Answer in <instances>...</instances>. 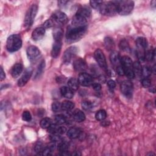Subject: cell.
<instances>
[{
    "label": "cell",
    "mask_w": 156,
    "mask_h": 156,
    "mask_svg": "<svg viewBox=\"0 0 156 156\" xmlns=\"http://www.w3.org/2000/svg\"><path fill=\"white\" fill-rule=\"evenodd\" d=\"M87 30V26L76 27L72 25L67 28L66 32V39L68 43H74L79 41L83 37Z\"/></svg>",
    "instance_id": "1"
},
{
    "label": "cell",
    "mask_w": 156,
    "mask_h": 156,
    "mask_svg": "<svg viewBox=\"0 0 156 156\" xmlns=\"http://www.w3.org/2000/svg\"><path fill=\"white\" fill-rule=\"evenodd\" d=\"M21 46L22 40L20 34H12L8 37L6 42V48L10 53L18 51Z\"/></svg>",
    "instance_id": "2"
},
{
    "label": "cell",
    "mask_w": 156,
    "mask_h": 156,
    "mask_svg": "<svg viewBox=\"0 0 156 156\" xmlns=\"http://www.w3.org/2000/svg\"><path fill=\"white\" fill-rule=\"evenodd\" d=\"M117 9V13L121 15H127L132 11L134 2L132 1H114Z\"/></svg>",
    "instance_id": "3"
},
{
    "label": "cell",
    "mask_w": 156,
    "mask_h": 156,
    "mask_svg": "<svg viewBox=\"0 0 156 156\" xmlns=\"http://www.w3.org/2000/svg\"><path fill=\"white\" fill-rule=\"evenodd\" d=\"M136 46H137V54L138 58L140 61H144L146 48L148 46V40L145 37H140L136 40Z\"/></svg>",
    "instance_id": "4"
},
{
    "label": "cell",
    "mask_w": 156,
    "mask_h": 156,
    "mask_svg": "<svg viewBox=\"0 0 156 156\" xmlns=\"http://www.w3.org/2000/svg\"><path fill=\"white\" fill-rule=\"evenodd\" d=\"M38 12V6L37 4H32L28 9L24 18V26L26 28H30L32 25L34 19Z\"/></svg>",
    "instance_id": "5"
},
{
    "label": "cell",
    "mask_w": 156,
    "mask_h": 156,
    "mask_svg": "<svg viewBox=\"0 0 156 156\" xmlns=\"http://www.w3.org/2000/svg\"><path fill=\"white\" fill-rule=\"evenodd\" d=\"M101 14L104 15L113 16L117 13L116 6L114 1L104 3L99 8Z\"/></svg>",
    "instance_id": "6"
},
{
    "label": "cell",
    "mask_w": 156,
    "mask_h": 156,
    "mask_svg": "<svg viewBox=\"0 0 156 156\" xmlns=\"http://www.w3.org/2000/svg\"><path fill=\"white\" fill-rule=\"evenodd\" d=\"M94 57L96 61L98 63L99 66L103 70L107 71L108 67H107L106 57L102 51L100 49H97L94 53Z\"/></svg>",
    "instance_id": "7"
},
{
    "label": "cell",
    "mask_w": 156,
    "mask_h": 156,
    "mask_svg": "<svg viewBox=\"0 0 156 156\" xmlns=\"http://www.w3.org/2000/svg\"><path fill=\"white\" fill-rule=\"evenodd\" d=\"M26 53L31 62H35L41 55L40 51L35 46H30L27 48Z\"/></svg>",
    "instance_id": "8"
},
{
    "label": "cell",
    "mask_w": 156,
    "mask_h": 156,
    "mask_svg": "<svg viewBox=\"0 0 156 156\" xmlns=\"http://www.w3.org/2000/svg\"><path fill=\"white\" fill-rule=\"evenodd\" d=\"M121 92L127 98H131L133 93V84L128 80L123 81L121 84Z\"/></svg>",
    "instance_id": "9"
},
{
    "label": "cell",
    "mask_w": 156,
    "mask_h": 156,
    "mask_svg": "<svg viewBox=\"0 0 156 156\" xmlns=\"http://www.w3.org/2000/svg\"><path fill=\"white\" fill-rule=\"evenodd\" d=\"M78 82L84 87H89L93 84V79L90 74L85 73H81L78 77Z\"/></svg>",
    "instance_id": "10"
},
{
    "label": "cell",
    "mask_w": 156,
    "mask_h": 156,
    "mask_svg": "<svg viewBox=\"0 0 156 156\" xmlns=\"http://www.w3.org/2000/svg\"><path fill=\"white\" fill-rule=\"evenodd\" d=\"M77 52V48L71 46L65 51L63 56V62L64 63H69L73 58L75 56Z\"/></svg>",
    "instance_id": "11"
},
{
    "label": "cell",
    "mask_w": 156,
    "mask_h": 156,
    "mask_svg": "<svg viewBox=\"0 0 156 156\" xmlns=\"http://www.w3.org/2000/svg\"><path fill=\"white\" fill-rule=\"evenodd\" d=\"M33 73V70L32 68H28L26 69L24 71L23 74L21 76V77L20 78V79L18 81V85L19 87H23L28 83L30 78L31 77V76Z\"/></svg>",
    "instance_id": "12"
},
{
    "label": "cell",
    "mask_w": 156,
    "mask_h": 156,
    "mask_svg": "<svg viewBox=\"0 0 156 156\" xmlns=\"http://www.w3.org/2000/svg\"><path fill=\"white\" fill-rule=\"evenodd\" d=\"M51 18L54 20V21L61 24H66L68 20L67 15L60 11H57L54 12L53 15H52Z\"/></svg>",
    "instance_id": "13"
},
{
    "label": "cell",
    "mask_w": 156,
    "mask_h": 156,
    "mask_svg": "<svg viewBox=\"0 0 156 156\" xmlns=\"http://www.w3.org/2000/svg\"><path fill=\"white\" fill-rule=\"evenodd\" d=\"M87 20L86 18L76 14L72 19L71 25L76 27L87 26Z\"/></svg>",
    "instance_id": "14"
},
{
    "label": "cell",
    "mask_w": 156,
    "mask_h": 156,
    "mask_svg": "<svg viewBox=\"0 0 156 156\" xmlns=\"http://www.w3.org/2000/svg\"><path fill=\"white\" fill-rule=\"evenodd\" d=\"M73 67L75 70H76L77 71H80L82 73L84 71L86 70L87 68L85 61L83 59L80 57L77 58L74 60Z\"/></svg>",
    "instance_id": "15"
},
{
    "label": "cell",
    "mask_w": 156,
    "mask_h": 156,
    "mask_svg": "<svg viewBox=\"0 0 156 156\" xmlns=\"http://www.w3.org/2000/svg\"><path fill=\"white\" fill-rule=\"evenodd\" d=\"M48 132L51 134H57L62 135L64 134L67 132V129L65 127L59 126V124H52L49 128H48Z\"/></svg>",
    "instance_id": "16"
},
{
    "label": "cell",
    "mask_w": 156,
    "mask_h": 156,
    "mask_svg": "<svg viewBox=\"0 0 156 156\" xmlns=\"http://www.w3.org/2000/svg\"><path fill=\"white\" fill-rule=\"evenodd\" d=\"M62 40H54L51 50V56L53 58H56L60 54L62 49Z\"/></svg>",
    "instance_id": "17"
},
{
    "label": "cell",
    "mask_w": 156,
    "mask_h": 156,
    "mask_svg": "<svg viewBox=\"0 0 156 156\" xmlns=\"http://www.w3.org/2000/svg\"><path fill=\"white\" fill-rule=\"evenodd\" d=\"M45 34V29L43 27L36 28L32 33V38L35 41H38L43 38Z\"/></svg>",
    "instance_id": "18"
},
{
    "label": "cell",
    "mask_w": 156,
    "mask_h": 156,
    "mask_svg": "<svg viewBox=\"0 0 156 156\" xmlns=\"http://www.w3.org/2000/svg\"><path fill=\"white\" fill-rule=\"evenodd\" d=\"M23 70V67L21 63H17L15 64L11 69L10 73L12 76L14 78L18 77L22 73Z\"/></svg>",
    "instance_id": "19"
},
{
    "label": "cell",
    "mask_w": 156,
    "mask_h": 156,
    "mask_svg": "<svg viewBox=\"0 0 156 156\" xmlns=\"http://www.w3.org/2000/svg\"><path fill=\"white\" fill-rule=\"evenodd\" d=\"M73 118L77 122H82L85 120L84 113L79 109L75 110L73 113Z\"/></svg>",
    "instance_id": "20"
},
{
    "label": "cell",
    "mask_w": 156,
    "mask_h": 156,
    "mask_svg": "<svg viewBox=\"0 0 156 156\" xmlns=\"http://www.w3.org/2000/svg\"><path fill=\"white\" fill-rule=\"evenodd\" d=\"M120 56L119 53L118 52L116 51H112V53L110 55V60L111 63L114 65L115 66H119L120 65V63H121L120 62Z\"/></svg>",
    "instance_id": "21"
},
{
    "label": "cell",
    "mask_w": 156,
    "mask_h": 156,
    "mask_svg": "<svg viewBox=\"0 0 156 156\" xmlns=\"http://www.w3.org/2000/svg\"><path fill=\"white\" fill-rule=\"evenodd\" d=\"M61 95L67 99H71L74 96L73 91L68 87L63 86L60 88Z\"/></svg>",
    "instance_id": "22"
},
{
    "label": "cell",
    "mask_w": 156,
    "mask_h": 156,
    "mask_svg": "<svg viewBox=\"0 0 156 156\" xmlns=\"http://www.w3.org/2000/svg\"><path fill=\"white\" fill-rule=\"evenodd\" d=\"M76 14L81 15L88 20L91 16V10L87 7H82L78 9Z\"/></svg>",
    "instance_id": "23"
},
{
    "label": "cell",
    "mask_w": 156,
    "mask_h": 156,
    "mask_svg": "<svg viewBox=\"0 0 156 156\" xmlns=\"http://www.w3.org/2000/svg\"><path fill=\"white\" fill-rule=\"evenodd\" d=\"M120 62L122 65L123 68H130L132 67L133 62L132 59L127 56H124L120 58Z\"/></svg>",
    "instance_id": "24"
},
{
    "label": "cell",
    "mask_w": 156,
    "mask_h": 156,
    "mask_svg": "<svg viewBox=\"0 0 156 156\" xmlns=\"http://www.w3.org/2000/svg\"><path fill=\"white\" fill-rule=\"evenodd\" d=\"M81 131L79 129L75 127H72L70 129L67 131V136L71 139H76L80 137Z\"/></svg>",
    "instance_id": "25"
},
{
    "label": "cell",
    "mask_w": 156,
    "mask_h": 156,
    "mask_svg": "<svg viewBox=\"0 0 156 156\" xmlns=\"http://www.w3.org/2000/svg\"><path fill=\"white\" fill-rule=\"evenodd\" d=\"M63 36V31L61 28L57 27L53 31V37L54 40H62Z\"/></svg>",
    "instance_id": "26"
},
{
    "label": "cell",
    "mask_w": 156,
    "mask_h": 156,
    "mask_svg": "<svg viewBox=\"0 0 156 156\" xmlns=\"http://www.w3.org/2000/svg\"><path fill=\"white\" fill-rule=\"evenodd\" d=\"M61 107H62V110L68 112L74 108V104L71 101H65L61 104Z\"/></svg>",
    "instance_id": "27"
},
{
    "label": "cell",
    "mask_w": 156,
    "mask_h": 156,
    "mask_svg": "<svg viewBox=\"0 0 156 156\" xmlns=\"http://www.w3.org/2000/svg\"><path fill=\"white\" fill-rule=\"evenodd\" d=\"M45 67V60H43L40 62V63L39 64V65L37 67V71L35 72V76H34L35 79H37V78H39L40 77V76L42 74L43 72Z\"/></svg>",
    "instance_id": "28"
},
{
    "label": "cell",
    "mask_w": 156,
    "mask_h": 156,
    "mask_svg": "<svg viewBox=\"0 0 156 156\" xmlns=\"http://www.w3.org/2000/svg\"><path fill=\"white\" fill-rule=\"evenodd\" d=\"M79 82L75 78H70L68 81V87L70 88L73 91L77 90L78 89V88H79Z\"/></svg>",
    "instance_id": "29"
},
{
    "label": "cell",
    "mask_w": 156,
    "mask_h": 156,
    "mask_svg": "<svg viewBox=\"0 0 156 156\" xmlns=\"http://www.w3.org/2000/svg\"><path fill=\"white\" fill-rule=\"evenodd\" d=\"M155 49H149L146 50L145 55V59L148 61H152L155 57Z\"/></svg>",
    "instance_id": "30"
},
{
    "label": "cell",
    "mask_w": 156,
    "mask_h": 156,
    "mask_svg": "<svg viewBox=\"0 0 156 156\" xmlns=\"http://www.w3.org/2000/svg\"><path fill=\"white\" fill-rule=\"evenodd\" d=\"M104 46L107 50H112L114 48L115 44L113 39L110 37H106L104 39Z\"/></svg>",
    "instance_id": "31"
},
{
    "label": "cell",
    "mask_w": 156,
    "mask_h": 156,
    "mask_svg": "<svg viewBox=\"0 0 156 156\" xmlns=\"http://www.w3.org/2000/svg\"><path fill=\"white\" fill-rule=\"evenodd\" d=\"M132 67H133V70L135 73V74H137V76H141L142 67L139 62H135L134 63H133Z\"/></svg>",
    "instance_id": "32"
},
{
    "label": "cell",
    "mask_w": 156,
    "mask_h": 156,
    "mask_svg": "<svg viewBox=\"0 0 156 156\" xmlns=\"http://www.w3.org/2000/svg\"><path fill=\"white\" fill-rule=\"evenodd\" d=\"M106 116L107 113L104 110H98L95 115V118L98 121H103L106 118Z\"/></svg>",
    "instance_id": "33"
},
{
    "label": "cell",
    "mask_w": 156,
    "mask_h": 156,
    "mask_svg": "<svg viewBox=\"0 0 156 156\" xmlns=\"http://www.w3.org/2000/svg\"><path fill=\"white\" fill-rule=\"evenodd\" d=\"M57 149L61 154H62L63 152H68V145L65 142H60L58 145Z\"/></svg>",
    "instance_id": "34"
},
{
    "label": "cell",
    "mask_w": 156,
    "mask_h": 156,
    "mask_svg": "<svg viewBox=\"0 0 156 156\" xmlns=\"http://www.w3.org/2000/svg\"><path fill=\"white\" fill-rule=\"evenodd\" d=\"M152 73V68H151L148 66H144L142 67L141 70V75L145 77V78H147L149 76H151Z\"/></svg>",
    "instance_id": "35"
},
{
    "label": "cell",
    "mask_w": 156,
    "mask_h": 156,
    "mask_svg": "<svg viewBox=\"0 0 156 156\" xmlns=\"http://www.w3.org/2000/svg\"><path fill=\"white\" fill-rule=\"evenodd\" d=\"M40 126L43 129H48L52 124V121L50 118H45L42 119L40 121Z\"/></svg>",
    "instance_id": "36"
},
{
    "label": "cell",
    "mask_w": 156,
    "mask_h": 156,
    "mask_svg": "<svg viewBox=\"0 0 156 156\" xmlns=\"http://www.w3.org/2000/svg\"><path fill=\"white\" fill-rule=\"evenodd\" d=\"M55 121L57 124H63L67 122V118L63 115L60 114L55 116Z\"/></svg>",
    "instance_id": "37"
},
{
    "label": "cell",
    "mask_w": 156,
    "mask_h": 156,
    "mask_svg": "<svg viewBox=\"0 0 156 156\" xmlns=\"http://www.w3.org/2000/svg\"><path fill=\"white\" fill-rule=\"evenodd\" d=\"M124 75H126V77L129 78V79H134L135 76L134 70L132 68H125L124 69Z\"/></svg>",
    "instance_id": "38"
},
{
    "label": "cell",
    "mask_w": 156,
    "mask_h": 156,
    "mask_svg": "<svg viewBox=\"0 0 156 156\" xmlns=\"http://www.w3.org/2000/svg\"><path fill=\"white\" fill-rule=\"evenodd\" d=\"M82 107L85 110H90L93 108V104L89 101H84L82 102Z\"/></svg>",
    "instance_id": "39"
},
{
    "label": "cell",
    "mask_w": 156,
    "mask_h": 156,
    "mask_svg": "<svg viewBox=\"0 0 156 156\" xmlns=\"http://www.w3.org/2000/svg\"><path fill=\"white\" fill-rule=\"evenodd\" d=\"M120 48L124 51H129L130 50V47L128 42L126 40H123L120 43Z\"/></svg>",
    "instance_id": "40"
},
{
    "label": "cell",
    "mask_w": 156,
    "mask_h": 156,
    "mask_svg": "<svg viewBox=\"0 0 156 156\" xmlns=\"http://www.w3.org/2000/svg\"><path fill=\"white\" fill-rule=\"evenodd\" d=\"M22 119L25 121H30L32 119V116L29 111H24L22 115Z\"/></svg>",
    "instance_id": "41"
},
{
    "label": "cell",
    "mask_w": 156,
    "mask_h": 156,
    "mask_svg": "<svg viewBox=\"0 0 156 156\" xmlns=\"http://www.w3.org/2000/svg\"><path fill=\"white\" fill-rule=\"evenodd\" d=\"M51 107H52V110H53V111L54 112H57L62 109L61 104L59 102H53V104H52Z\"/></svg>",
    "instance_id": "42"
},
{
    "label": "cell",
    "mask_w": 156,
    "mask_h": 156,
    "mask_svg": "<svg viewBox=\"0 0 156 156\" xmlns=\"http://www.w3.org/2000/svg\"><path fill=\"white\" fill-rule=\"evenodd\" d=\"M103 3L102 1H90V4L92 7L96 9H99Z\"/></svg>",
    "instance_id": "43"
},
{
    "label": "cell",
    "mask_w": 156,
    "mask_h": 156,
    "mask_svg": "<svg viewBox=\"0 0 156 156\" xmlns=\"http://www.w3.org/2000/svg\"><path fill=\"white\" fill-rule=\"evenodd\" d=\"M54 20L51 18V19H48L44 23H43V28H50L52 26H54Z\"/></svg>",
    "instance_id": "44"
},
{
    "label": "cell",
    "mask_w": 156,
    "mask_h": 156,
    "mask_svg": "<svg viewBox=\"0 0 156 156\" xmlns=\"http://www.w3.org/2000/svg\"><path fill=\"white\" fill-rule=\"evenodd\" d=\"M141 84L143 87L145 88H149L151 85V81L148 78H145V79L142 80Z\"/></svg>",
    "instance_id": "45"
},
{
    "label": "cell",
    "mask_w": 156,
    "mask_h": 156,
    "mask_svg": "<svg viewBox=\"0 0 156 156\" xmlns=\"http://www.w3.org/2000/svg\"><path fill=\"white\" fill-rule=\"evenodd\" d=\"M43 150V146L42 143L40 141H38L35 146V151L37 152H42Z\"/></svg>",
    "instance_id": "46"
},
{
    "label": "cell",
    "mask_w": 156,
    "mask_h": 156,
    "mask_svg": "<svg viewBox=\"0 0 156 156\" xmlns=\"http://www.w3.org/2000/svg\"><path fill=\"white\" fill-rule=\"evenodd\" d=\"M116 73L121 76L124 75V69L122 65H119L116 67Z\"/></svg>",
    "instance_id": "47"
},
{
    "label": "cell",
    "mask_w": 156,
    "mask_h": 156,
    "mask_svg": "<svg viewBox=\"0 0 156 156\" xmlns=\"http://www.w3.org/2000/svg\"><path fill=\"white\" fill-rule=\"evenodd\" d=\"M50 139L51 140L53 141V142H57V141H59L61 140L60 137L59 136V135L57 134H51V135L50 136Z\"/></svg>",
    "instance_id": "48"
},
{
    "label": "cell",
    "mask_w": 156,
    "mask_h": 156,
    "mask_svg": "<svg viewBox=\"0 0 156 156\" xmlns=\"http://www.w3.org/2000/svg\"><path fill=\"white\" fill-rule=\"evenodd\" d=\"M107 85L108 87L109 88V90H110L111 91H112L113 90H114V88L116 87V83L113 80H110L107 82Z\"/></svg>",
    "instance_id": "49"
},
{
    "label": "cell",
    "mask_w": 156,
    "mask_h": 156,
    "mask_svg": "<svg viewBox=\"0 0 156 156\" xmlns=\"http://www.w3.org/2000/svg\"><path fill=\"white\" fill-rule=\"evenodd\" d=\"M92 86H93V89L95 91H96V92H99V91H100L101 90V85L100 84H98V83L93 84Z\"/></svg>",
    "instance_id": "50"
},
{
    "label": "cell",
    "mask_w": 156,
    "mask_h": 156,
    "mask_svg": "<svg viewBox=\"0 0 156 156\" xmlns=\"http://www.w3.org/2000/svg\"><path fill=\"white\" fill-rule=\"evenodd\" d=\"M69 3L68 1H58V4L60 7H63L64 6H67V4Z\"/></svg>",
    "instance_id": "51"
},
{
    "label": "cell",
    "mask_w": 156,
    "mask_h": 156,
    "mask_svg": "<svg viewBox=\"0 0 156 156\" xmlns=\"http://www.w3.org/2000/svg\"><path fill=\"white\" fill-rule=\"evenodd\" d=\"M98 79H99V81L101 82V83H104L106 82V77L104 76H103V75H101L99 77H98Z\"/></svg>",
    "instance_id": "52"
},
{
    "label": "cell",
    "mask_w": 156,
    "mask_h": 156,
    "mask_svg": "<svg viewBox=\"0 0 156 156\" xmlns=\"http://www.w3.org/2000/svg\"><path fill=\"white\" fill-rule=\"evenodd\" d=\"M6 77V74L5 73L2 68H1V81H3L5 79Z\"/></svg>",
    "instance_id": "53"
},
{
    "label": "cell",
    "mask_w": 156,
    "mask_h": 156,
    "mask_svg": "<svg viewBox=\"0 0 156 156\" xmlns=\"http://www.w3.org/2000/svg\"><path fill=\"white\" fill-rule=\"evenodd\" d=\"M101 125H102V126L107 127V126H108L109 125V121H102Z\"/></svg>",
    "instance_id": "54"
},
{
    "label": "cell",
    "mask_w": 156,
    "mask_h": 156,
    "mask_svg": "<svg viewBox=\"0 0 156 156\" xmlns=\"http://www.w3.org/2000/svg\"><path fill=\"white\" fill-rule=\"evenodd\" d=\"M151 6H153V7H155V4H156V1H154H154H151Z\"/></svg>",
    "instance_id": "55"
},
{
    "label": "cell",
    "mask_w": 156,
    "mask_h": 156,
    "mask_svg": "<svg viewBox=\"0 0 156 156\" xmlns=\"http://www.w3.org/2000/svg\"><path fill=\"white\" fill-rule=\"evenodd\" d=\"M149 91H150V92H151L154 93H155V88H150Z\"/></svg>",
    "instance_id": "56"
},
{
    "label": "cell",
    "mask_w": 156,
    "mask_h": 156,
    "mask_svg": "<svg viewBox=\"0 0 156 156\" xmlns=\"http://www.w3.org/2000/svg\"><path fill=\"white\" fill-rule=\"evenodd\" d=\"M81 155V154H79L77 152H75V153L73 154V155Z\"/></svg>",
    "instance_id": "57"
}]
</instances>
